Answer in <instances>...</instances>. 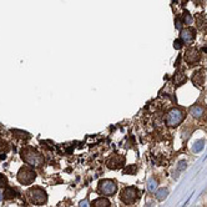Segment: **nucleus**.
Listing matches in <instances>:
<instances>
[{
  "label": "nucleus",
  "mask_w": 207,
  "mask_h": 207,
  "mask_svg": "<svg viewBox=\"0 0 207 207\" xmlns=\"http://www.w3.org/2000/svg\"><path fill=\"white\" fill-rule=\"evenodd\" d=\"M91 207H110V201L105 197H99L93 201Z\"/></svg>",
  "instance_id": "nucleus-12"
},
{
  "label": "nucleus",
  "mask_w": 207,
  "mask_h": 207,
  "mask_svg": "<svg viewBox=\"0 0 207 207\" xmlns=\"http://www.w3.org/2000/svg\"><path fill=\"white\" fill-rule=\"evenodd\" d=\"M192 21H193V18L191 16V14H190L188 11H185V14H184V23L192 24Z\"/></svg>",
  "instance_id": "nucleus-18"
},
{
  "label": "nucleus",
  "mask_w": 207,
  "mask_h": 207,
  "mask_svg": "<svg viewBox=\"0 0 207 207\" xmlns=\"http://www.w3.org/2000/svg\"><path fill=\"white\" fill-rule=\"evenodd\" d=\"M205 78H206V75H205V71H203V70L197 71L195 75L192 76V82H193V84H195L197 87H201L202 84L205 82Z\"/></svg>",
  "instance_id": "nucleus-10"
},
{
  "label": "nucleus",
  "mask_w": 207,
  "mask_h": 207,
  "mask_svg": "<svg viewBox=\"0 0 207 207\" xmlns=\"http://www.w3.org/2000/svg\"><path fill=\"white\" fill-rule=\"evenodd\" d=\"M26 193H28L30 202L34 203V205L41 206V205H45L47 202V195H46V192L44 191V190L40 188V187H32Z\"/></svg>",
  "instance_id": "nucleus-3"
},
{
  "label": "nucleus",
  "mask_w": 207,
  "mask_h": 207,
  "mask_svg": "<svg viewBox=\"0 0 207 207\" xmlns=\"http://www.w3.org/2000/svg\"><path fill=\"white\" fill-rule=\"evenodd\" d=\"M80 207H90V206H89V202L86 200H84V201L80 202Z\"/></svg>",
  "instance_id": "nucleus-24"
},
{
  "label": "nucleus",
  "mask_w": 207,
  "mask_h": 207,
  "mask_svg": "<svg viewBox=\"0 0 207 207\" xmlns=\"http://www.w3.org/2000/svg\"><path fill=\"white\" fill-rule=\"evenodd\" d=\"M186 114L185 111H182L178 107H175V109H171L167 115H166V123L167 126L170 127H177L180 123L185 120Z\"/></svg>",
  "instance_id": "nucleus-2"
},
{
  "label": "nucleus",
  "mask_w": 207,
  "mask_h": 207,
  "mask_svg": "<svg viewBox=\"0 0 207 207\" xmlns=\"http://www.w3.org/2000/svg\"><path fill=\"white\" fill-rule=\"evenodd\" d=\"M136 166H134V165H130V166L125 167L123 169V173H126V175H134V173L136 172Z\"/></svg>",
  "instance_id": "nucleus-17"
},
{
  "label": "nucleus",
  "mask_w": 207,
  "mask_h": 207,
  "mask_svg": "<svg viewBox=\"0 0 207 207\" xmlns=\"http://www.w3.org/2000/svg\"><path fill=\"white\" fill-rule=\"evenodd\" d=\"M186 166H187L186 162H185V161H181V162H180V165H178V169H180V170H182V169H186Z\"/></svg>",
  "instance_id": "nucleus-23"
},
{
  "label": "nucleus",
  "mask_w": 207,
  "mask_h": 207,
  "mask_svg": "<svg viewBox=\"0 0 207 207\" xmlns=\"http://www.w3.org/2000/svg\"><path fill=\"white\" fill-rule=\"evenodd\" d=\"M3 198H4V197H3V193H2V192H0V201H2V200H3Z\"/></svg>",
  "instance_id": "nucleus-27"
},
{
  "label": "nucleus",
  "mask_w": 207,
  "mask_h": 207,
  "mask_svg": "<svg viewBox=\"0 0 207 207\" xmlns=\"http://www.w3.org/2000/svg\"><path fill=\"white\" fill-rule=\"evenodd\" d=\"M182 41H181V39H177V40H175V43H173V47L175 49H177V50H180V49L182 47Z\"/></svg>",
  "instance_id": "nucleus-22"
},
{
  "label": "nucleus",
  "mask_w": 207,
  "mask_h": 207,
  "mask_svg": "<svg viewBox=\"0 0 207 207\" xmlns=\"http://www.w3.org/2000/svg\"><path fill=\"white\" fill-rule=\"evenodd\" d=\"M9 150H10L9 144H8L6 141H0V151H3V152H8Z\"/></svg>",
  "instance_id": "nucleus-19"
},
{
  "label": "nucleus",
  "mask_w": 207,
  "mask_h": 207,
  "mask_svg": "<svg viewBox=\"0 0 207 207\" xmlns=\"http://www.w3.org/2000/svg\"><path fill=\"white\" fill-rule=\"evenodd\" d=\"M203 147H205V142L202 141V140H198V141H196L192 146V151L193 152H200L203 150Z\"/></svg>",
  "instance_id": "nucleus-16"
},
{
  "label": "nucleus",
  "mask_w": 207,
  "mask_h": 207,
  "mask_svg": "<svg viewBox=\"0 0 207 207\" xmlns=\"http://www.w3.org/2000/svg\"><path fill=\"white\" fill-rule=\"evenodd\" d=\"M181 24H182V23H181V19L177 18V19H176V28H177V29H181V26H182Z\"/></svg>",
  "instance_id": "nucleus-25"
},
{
  "label": "nucleus",
  "mask_w": 207,
  "mask_h": 207,
  "mask_svg": "<svg viewBox=\"0 0 207 207\" xmlns=\"http://www.w3.org/2000/svg\"><path fill=\"white\" fill-rule=\"evenodd\" d=\"M6 185H8V178L0 173V187H6Z\"/></svg>",
  "instance_id": "nucleus-21"
},
{
  "label": "nucleus",
  "mask_w": 207,
  "mask_h": 207,
  "mask_svg": "<svg viewBox=\"0 0 207 207\" xmlns=\"http://www.w3.org/2000/svg\"><path fill=\"white\" fill-rule=\"evenodd\" d=\"M156 187H157V184H156L155 180H150V181H148V191L154 192L155 190H156Z\"/></svg>",
  "instance_id": "nucleus-20"
},
{
  "label": "nucleus",
  "mask_w": 207,
  "mask_h": 207,
  "mask_svg": "<svg viewBox=\"0 0 207 207\" xmlns=\"http://www.w3.org/2000/svg\"><path fill=\"white\" fill-rule=\"evenodd\" d=\"M186 81V76L184 75V74H181V72H177L175 76H173V82L178 86L181 84H184V82Z\"/></svg>",
  "instance_id": "nucleus-15"
},
{
  "label": "nucleus",
  "mask_w": 207,
  "mask_h": 207,
  "mask_svg": "<svg viewBox=\"0 0 207 207\" xmlns=\"http://www.w3.org/2000/svg\"><path fill=\"white\" fill-rule=\"evenodd\" d=\"M123 162H125V160H123L122 156L115 155V156H111L110 159L107 160L106 166L109 167L110 170H117V169H120V167L123 166Z\"/></svg>",
  "instance_id": "nucleus-8"
},
{
  "label": "nucleus",
  "mask_w": 207,
  "mask_h": 207,
  "mask_svg": "<svg viewBox=\"0 0 207 207\" xmlns=\"http://www.w3.org/2000/svg\"><path fill=\"white\" fill-rule=\"evenodd\" d=\"M196 38V31L192 28H185L181 29V34H180V39L185 45H191L193 43V40Z\"/></svg>",
  "instance_id": "nucleus-7"
},
{
  "label": "nucleus",
  "mask_w": 207,
  "mask_h": 207,
  "mask_svg": "<svg viewBox=\"0 0 207 207\" xmlns=\"http://www.w3.org/2000/svg\"><path fill=\"white\" fill-rule=\"evenodd\" d=\"M185 60L188 64H196L200 61V53L197 49H190L185 54Z\"/></svg>",
  "instance_id": "nucleus-9"
},
{
  "label": "nucleus",
  "mask_w": 207,
  "mask_h": 207,
  "mask_svg": "<svg viewBox=\"0 0 207 207\" xmlns=\"http://www.w3.org/2000/svg\"><path fill=\"white\" fill-rule=\"evenodd\" d=\"M15 196H16V191L14 188H9V187H8L4 191V193H3L4 200H11V198H14Z\"/></svg>",
  "instance_id": "nucleus-14"
},
{
  "label": "nucleus",
  "mask_w": 207,
  "mask_h": 207,
  "mask_svg": "<svg viewBox=\"0 0 207 207\" xmlns=\"http://www.w3.org/2000/svg\"><path fill=\"white\" fill-rule=\"evenodd\" d=\"M139 197H140V192L135 186L125 187L120 193V200L126 205H131V203L136 202L139 200Z\"/></svg>",
  "instance_id": "nucleus-5"
},
{
  "label": "nucleus",
  "mask_w": 207,
  "mask_h": 207,
  "mask_svg": "<svg viewBox=\"0 0 207 207\" xmlns=\"http://www.w3.org/2000/svg\"><path fill=\"white\" fill-rule=\"evenodd\" d=\"M117 191V184L112 180H101L99 182V192L104 196H112Z\"/></svg>",
  "instance_id": "nucleus-6"
},
{
  "label": "nucleus",
  "mask_w": 207,
  "mask_h": 207,
  "mask_svg": "<svg viewBox=\"0 0 207 207\" xmlns=\"http://www.w3.org/2000/svg\"><path fill=\"white\" fill-rule=\"evenodd\" d=\"M16 177H18V181L21 185L28 186V185H31L32 182H34V180L36 178V173L30 166H24L19 170Z\"/></svg>",
  "instance_id": "nucleus-4"
},
{
  "label": "nucleus",
  "mask_w": 207,
  "mask_h": 207,
  "mask_svg": "<svg viewBox=\"0 0 207 207\" xmlns=\"http://www.w3.org/2000/svg\"><path fill=\"white\" fill-rule=\"evenodd\" d=\"M20 156L21 159L25 161L29 166H34V167H39L44 163V157L40 152H38L35 148H32L30 146L23 147L20 151Z\"/></svg>",
  "instance_id": "nucleus-1"
},
{
  "label": "nucleus",
  "mask_w": 207,
  "mask_h": 207,
  "mask_svg": "<svg viewBox=\"0 0 207 207\" xmlns=\"http://www.w3.org/2000/svg\"><path fill=\"white\" fill-rule=\"evenodd\" d=\"M156 198L159 201H163L165 198H166L169 196V190L167 188H160V190H157L156 193H155Z\"/></svg>",
  "instance_id": "nucleus-13"
},
{
  "label": "nucleus",
  "mask_w": 207,
  "mask_h": 207,
  "mask_svg": "<svg viewBox=\"0 0 207 207\" xmlns=\"http://www.w3.org/2000/svg\"><path fill=\"white\" fill-rule=\"evenodd\" d=\"M5 157H6V156H5V154H4V155L0 156V159H2V160H5Z\"/></svg>",
  "instance_id": "nucleus-26"
},
{
  "label": "nucleus",
  "mask_w": 207,
  "mask_h": 207,
  "mask_svg": "<svg viewBox=\"0 0 207 207\" xmlns=\"http://www.w3.org/2000/svg\"><path fill=\"white\" fill-rule=\"evenodd\" d=\"M203 112H205V109L200 105H195V106L190 107V114H191V116H193L196 119L203 116Z\"/></svg>",
  "instance_id": "nucleus-11"
}]
</instances>
